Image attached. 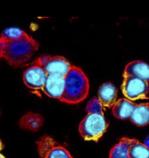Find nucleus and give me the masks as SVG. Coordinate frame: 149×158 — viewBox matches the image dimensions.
<instances>
[{
    "mask_svg": "<svg viewBox=\"0 0 149 158\" xmlns=\"http://www.w3.org/2000/svg\"><path fill=\"white\" fill-rule=\"evenodd\" d=\"M44 122L43 117L36 113L29 112L25 114L19 120V126L31 131H38Z\"/></svg>",
    "mask_w": 149,
    "mask_h": 158,
    "instance_id": "nucleus-13",
    "label": "nucleus"
},
{
    "mask_svg": "<svg viewBox=\"0 0 149 158\" xmlns=\"http://www.w3.org/2000/svg\"><path fill=\"white\" fill-rule=\"evenodd\" d=\"M88 78L80 67L72 65L65 77V88L60 101L68 104H78L84 100L89 93Z\"/></svg>",
    "mask_w": 149,
    "mask_h": 158,
    "instance_id": "nucleus-2",
    "label": "nucleus"
},
{
    "mask_svg": "<svg viewBox=\"0 0 149 158\" xmlns=\"http://www.w3.org/2000/svg\"><path fill=\"white\" fill-rule=\"evenodd\" d=\"M108 122L104 114L89 113L79 125L80 135L86 141H98L106 132Z\"/></svg>",
    "mask_w": 149,
    "mask_h": 158,
    "instance_id": "nucleus-3",
    "label": "nucleus"
},
{
    "mask_svg": "<svg viewBox=\"0 0 149 158\" xmlns=\"http://www.w3.org/2000/svg\"><path fill=\"white\" fill-rule=\"evenodd\" d=\"M130 158H149V149L136 139L129 149Z\"/></svg>",
    "mask_w": 149,
    "mask_h": 158,
    "instance_id": "nucleus-15",
    "label": "nucleus"
},
{
    "mask_svg": "<svg viewBox=\"0 0 149 158\" xmlns=\"http://www.w3.org/2000/svg\"><path fill=\"white\" fill-rule=\"evenodd\" d=\"M135 104L131 101L121 98L116 101L112 107V113L118 119L126 120L129 118Z\"/></svg>",
    "mask_w": 149,
    "mask_h": 158,
    "instance_id": "nucleus-11",
    "label": "nucleus"
},
{
    "mask_svg": "<svg viewBox=\"0 0 149 158\" xmlns=\"http://www.w3.org/2000/svg\"><path fill=\"white\" fill-rule=\"evenodd\" d=\"M86 111L89 113L103 114V107L98 97H94L91 99L86 107Z\"/></svg>",
    "mask_w": 149,
    "mask_h": 158,
    "instance_id": "nucleus-16",
    "label": "nucleus"
},
{
    "mask_svg": "<svg viewBox=\"0 0 149 158\" xmlns=\"http://www.w3.org/2000/svg\"><path fill=\"white\" fill-rule=\"evenodd\" d=\"M38 48V42L27 33L15 39L0 37V59L4 58L14 67L26 63Z\"/></svg>",
    "mask_w": 149,
    "mask_h": 158,
    "instance_id": "nucleus-1",
    "label": "nucleus"
},
{
    "mask_svg": "<svg viewBox=\"0 0 149 158\" xmlns=\"http://www.w3.org/2000/svg\"><path fill=\"white\" fill-rule=\"evenodd\" d=\"M123 95L130 101L148 99L149 85L144 80L132 76L123 77L121 85Z\"/></svg>",
    "mask_w": 149,
    "mask_h": 158,
    "instance_id": "nucleus-4",
    "label": "nucleus"
},
{
    "mask_svg": "<svg viewBox=\"0 0 149 158\" xmlns=\"http://www.w3.org/2000/svg\"><path fill=\"white\" fill-rule=\"evenodd\" d=\"M47 75H57L65 77L72 65L64 57L45 55L38 58Z\"/></svg>",
    "mask_w": 149,
    "mask_h": 158,
    "instance_id": "nucleus-6",
    "label": "nucleus"
},
{
    "mask_svg": "<svg viewBox=\"0 0 149 158\" xmlns=\"http://www.w3.org/2000/svg\"><path fill=\"white\" fill-rule=\"evenodd\" d=\"M65 88V77L57 75H47L41 90L50 98L60 99Z\"/></svg>",
    "mask_w": 149,
    "mask_h": 158,
    "instance_id": "nucleus-8",
    "label": "nucleus"
},
{
    "mask_svg": "<svg viewBox=\"0 0 149 158\" xmlns=\"http://www.w3.org/2000/svg\"><path fill=\"white\" fill-rule=\"evenodd\" d=\"M148 149H149V135H148L146 138L144 140V143H143Z\"/></svg>",
    "mask_w": 149,
    "mask_h": 158,
    "instance_id": "nucleus-18",
    "label": "nucleus"
},
{
    "mask_svg": "<svg viewBox=\"0 0 149 158\" xmlns=\"http://www.w3.org/2000/svg\"><path fill=\"white\" fill-rule=\"evenodd\" d=\"M118 89L111 82L102 84L98 90V98L103 107L111 108L116 102Z\"/></svg>",
    "mask_w": 149,
    "mask_h": 158,
    "instance_id": "nucleus-10",
    "label": "nucleus"
},
{
    "mask_svg": "<svg viewBox=\"0 0 149 158\" xmlns=\"http://www.w3.org/2000/svg\"><path fill=\"white\" fill-rule=\"evenodd\" d=\"M37 150L41 158H73L70 152L51 136L45 135L36 141Z\"/></svg>",
    "mask_w": 149,
    "mask_h": 158,
    "instance_id": "nucleus-5",
    "label": "nucleus"
},
{
    "mask_svg": "<svg viewBox=\"0 0 149 158\" xmlns=\"http://www.w3.org/2000/svg\"><path fill=\"white\" fill-rule=\"evenodd\" d=\"M0 158H6L2 154H1V153H0Z\"/></svg>",
    "mask_w": 149,
    "mask_h": 158,
    "instance_id": "nucleus-20",
    "label": "nucleus"
},
{
    "mask_svg": "<svg viewBox=\"0 0 149 158\" xmlns=\"http://www.w3.org/2000/svg\"><path fill=\"white\" fill-rule=\"evenodd\" d=\"M123 76H132L140 78L149 85V65L143 60L130 62L124 67Z\"/></svg>",
    "mask_w": 149,
    "mask_h": 158,
    "instance_id": "nucleus-9",
    "label": "nucleus"
},
{
    "mask_svg": "<svg viewBox=\"0 0 149 158\" xmlns=\"http://www.w3.org/2000/svg\"><path fill=\"white\" fill-rule=\"evenodd\" d=\"M3 148H4V146L2 144V143L1 140L0 139V151L3 149Z\"/></svg>",
    "mask_w": 149,
    "mask_h": 158,
    "instance_id": "nucleus-19",
    "label": "nucleus"
},
{
    "mask_svg": "<svg viewBox=\"0 0 149 158\" xmlns=\"http://www.w3.org/2000/svg\"><path fill=\"white\" fill-rule=\"evenodd\" d=\"M134 141L133 138H122L119 142L111 149L109 158H130L129 149Z\"/></svg>",
    "mask_w": 149,
    "mask_h": 158,
    "instance_id": "nucleus-14",
    "label": "nucleus"
},
{
    "mask_svg": "<svg viewBox=\"0 0 149 158\" xmlns=\"http://www.w3.org/2000/svg\"><path fill=\"white\" fill-rule=\"evenodd\" d=\"M26 34L24 31L15 27H10L5 29L1 34V38L6 39H15L22 37Z\"/></svg>",
    "mask_w": 149,
    "mask_h": 158,
    "instance_id": "nucleus-17",
    "label": "nucleus"
},
{
    "mask_svg": "<svg viewBox=\"0 0 149 158\" xmlns=\"http://www.w3.org/2000/svg\"><path fill=\"white\" fill-rule=\"evenodd\" d=\"M129 119L138 127H144L149 124V104H135Z\"/></svg>",
    "mask_w": 149,
    "mask_h": 158,
    "instance_id": "nucleus-12",
    "label": "nucleus"
},
{
    "mask_svg": "<svg viewBox=\"0 0 149 158\" xmlns=\"http://www.w3.org/2000/svg\"><path fill=\"white\" fill-rule=\"evenodd\" d=\"M47 76V74L38 58L23 72V81L25 85L31 89H41L45 83Z\"/></svg>",
    "mask_w": 149,
    "mask_h": 158,
    "instance_id": "nucleus-7",
    "label": "nucleus"
}]
</instances>
